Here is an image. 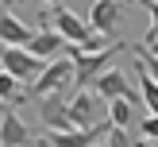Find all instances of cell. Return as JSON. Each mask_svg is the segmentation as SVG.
<instances>
[{
  "label": "cell",
  "instance_id": "6da1fadb",
  "mask_svg": "<svg viewBox=\"0 0 158 147\" xmlns=\"http://www.w3.org/2000/svg\"><path fill=\"white\" fill-rule=\"evenodd\" d=\"M77 85V66H73V58H54V62H46V70L39 74V81L31 85V97H50V93H69Z\"/></svg>",
  "mask_w": 158,
  "mask_h": 147
},
{
  "label": "cell",
  "instance_id": "7a4b0ae2",
  "mask_svg": "<svg viewBox=\"0 0 158 147\" xmlns=\"http://www.w3.org/2000/svg\"><path fill=\"white\" fill-rule=\"evenodd\" d=\"M120 50H123V46H120V43H112L108 50H93V54H85V50H77V46L69 43V58H73V66H77V89L93 85L100 74H104V70H112L108 62H112Z\"/></svg>",
  "mask_w": 158,
  "mask_h": 147
},
{
  "label": "cell",
  "instance_id": "3957f363",
  "mask_svg": "<svg viewBox=\"0 0 158 147\" xmlns=\"http://www.w3.org/2000/svg\"><path fill=\"white\" fill-rule=\"evenodd\" d=\"M100 116H108V105L100 101V93L77 89L69 97V120H73V128H100Z\"/></svg>",
  "mask_w": 158,
  "mask_h": 147
},
{
  "label": "cell",
  "instance_id": "277c9868",
  "mask_svg": "<svg viewBox=\"0 0 158 147\" xmlns=\"http://www.w3.org/2000/svg\"><path fill=\"white\" fill-rule=\"evenodd\" d=\"M0 66H4L12 77H19L23 85H35V81H39V74L46 70V62H43V58H35L27 46H8L4 58H0Z\"/></svg>",
  "mask_w": 158,
  "mask_h": 147
},
{
  "label": "cell",
  "instance_id": "5b68a950",
  "mask_svg": "<svg viewBox=\"0 0 158 147\" xmlns=\"http://www.w3.org/2000/svg\"><path fill=\"white\" fill-rule=\"evenodd\" d=\"M69 97L73 93H50V97H43L39 116H43L46 132H69L73 128V120H69Z\"/></svg>",
  "mask_w": 158,
  "mask_h": 147
},
{
  "label": "cell",
  "instance_id": "8992f818",
  "mask_svg": "<svg viewBox=\"0 0 158 147\" xmlns=\"http://www.w3.org/2000/svg\"><path fill=\"white\" fill-rule=\"evenodd\" d=\"M93 93H100V97H108V101H116V97H123V101H131V105H139L143 101V93H135L131 89V81L123 77V70H104V74L93 81Z\"/></svg>",
  "mask_w": 158,
  "mask_h": 147
},
{
  "label": "cell",
  "instance_id": "52a82bcc",
  "mask_svg": "<svg viewBox=\"0 0 158 147\" xmlns=\"http://www.w3.org/2000/svg\"><path fill=\"white\" fill-rule=\"evenodd\" d=\"M54 31H58L66 43H77V46H81L85 39H93V23H89V19H81L77 12H69L66 4L54 8Z\"/></svg>",
  "mask_w": 158,
  "mask_h": 147
},
{
  "label": "cell",
  "instance_id": "ba28073f",
  "mask_svg": "<svg viewBox=\"0 0 158 147\" xmlns=\"http://www.w3.org/2000/svg\"><path fill=\"white\" fill-rule=\"evenodd\" d=\"M112 124H100V128H69V132H46V143L50 147H97L100 136H108Z\"/></svg>",
  "mask_w": 158,
  "mask_h": 147
},
{
  "label": "cell",
  "instance_id": "9c48e42d",
  "mask_svg": "<svg viewBox=\"0 0 158 147\" xmlns=\"http://www.w3.org/2000/svg\"><path fill=\"white\" fill-rule=\"evenodd\" d=\"M120 12H123V0H93V8H89L93 31H100V35H116Z\"/></svg>",
  "mask_w": 158,
  "mask_h": 147
},
{
  "label": "cell",
  "instance_id": "30bf717a",
  "mask_svg": "<svg viewBox=\"0 0 158 147\" xmlns=\"http://www.w3.org/2000/svg\"><path fill=\"white\" fill-rule=\"evenodd\" d=\"M0 39H4V46H27L35 39V31L23 19H15L12 8H0Z\"/></svg>",
  "mask_w": 158,
  "mask_h": 147
},
{
  "label": "cell",
  "instance_id": "8fae6325",
  "mask_svg": "<svg viewBox=\"0 0 158 147\" xmlns=\"http://www.w3.org/2000/svg\"><path fill=\"white\" fill-rule=\"evenodd\" d=\"M31 128L19 120L15 112H4L0 116V147H31Z\"/></svg>",
  "mask_w": 158,
  "mask_h": 147
},
{
  "label": "cell",
  "instance_id": "7c38bea8",
  "mask_svg": "<svg viewBox=\"0 0 158 147\" xmlns=\"http://www.w3.org/2000/svg\"><path fill=\"white\" fill-rule=\"evenodd\" d=\"M66 46H69V43L58 35V31H35V39L27 43V50L35 54V58H43V62H54V58H62Z\"/></svg>",
  "mask_w": 158,
  "mask_h": 147
},
{
  "label": "cell",
  "instance_id": "4fadbf2b",
  "mask_svg": "<svg viewBox=\"0 0 158 147\" xmlns=\"http://www.w3.org/2000/svg\"><path fill=\"white\" fill-rule=\"evenodd\" d=\"M108 124H112V128H131V124H135V105L123 101V97L108 101Z\"/></svg>",
  "mask_w": 158,
  "mask_h": 147
},
{
  "label": "cell",
  "instance_id": "5bb4252c",
  "mask_svg": "<svg viewBox=\"0 0 158 147\" xmlns=\"http://www.w3.org/2000/svg\"><path fill=\"white\" fill-rule=\"evenodd\" d=\"M139 93H143V105L151 108V116H158V81L147 74V70L139 74Z\"/></svg>",
  "mask_w": 158,
  "mask_h": 147
},
{
  "label": "cell",
  "instance_id": "9a60e30c",
  "mask_svg": "<svg viewBox=\"0 0 158 147\" xmlns=\"http://www.w3.org/2000/svg\"><path fill=\"white\" fill-rule=\"evenodd\" d=\"M104 143H108V147H139L135 139H131V132H127V128H108Z\"/></svg>",
  "mask_w": 158,
  "mask_h": 147
},
{
  "label": "cell",
  "instance_id": "2e32d148",
  "mask_svg": "<svg viewBox=\"0 0 158 147\" xmlns=\"http://www.w3.org/2000/svg\"><path fill=\"white\" fill-rule=\"evenodd\" d=\"M131 50H135V58H139V66H143L147 74H151L154 81H158V58H154L151 50H147V46H131Z\"/></svg>",
  "mask_w": 158,
  "mask_h": 147
},
{
  "label": "cell",
  "instance_id": "e0dca14e",
  "mask_svg": "<svg viewBox=\"0 0 158 147\" xmlns=\"http://www.w3.org/2000/svg\"><path fill=\"white\" fill-rule=\"evenodd\" d=\"M143 8L151 12V27H147L143 43H154V39H158V0H151V4H143Z\"/></svg>",
  "mask_w": 158,
  "mask_h": 147
},
{
  "label": "cell",
  "instance_id": "ac0fdd59",
  "mask_svg": "<svg viewBox=\"0 0 158 147\" xmlns=\"http://www.w3.org/2000/svg\"><path fill=\"white\" fill-rule=\"evenodd\" d=\"M139 136H143V139H154V143H158V116H147V120L139 124Z\"/></svg>",
  "mask_w": 158,
  "mask_h": 147
},
{
  "label": "cell",
  "instance_id": "d6986e66",
  "mask_svg": "<svg viewBox=\"0 0 158 147\" xmlns=\"http://www.w3.org/2000/svg\"><path fill=\"white\" fill-rule=\"evenodd\" d=\"M139 46H147V50H151L154 58H158V39H154V43H139Z\"/></svg>",
  "mask_w": 158,
  "mask_h": 147
},
{
  "label": "cell",
  "instance_id": "ffe728a7",
  "mask_svg": "<svg viewBox=\"0 0 158 147\" xmlns=\"http://www.w3.org/2000/svg\"><path fill=\"white\" fill-rule=\"evenodd\" d=\"M4 112H8V97L0 93V116H4Z\"/></svg>",
  "mask_w": 158,
  "mask_h": 147
},
{
  "label": "cell",
  "instance_id": "44dd1931",
  "mask_svg": "<svg viewBox=\"0 0 158 147\" xmlns=\"http://www.w3.org/2000/svg\"><path fill=\"white\" fill-rule=\"evenodd\" d=\"M123 4H151V0H123Z\"/></svg>",
  "mask_w": 158,
  "mask_h": 147
},
{
  "label": "cell",
  "instance_id": "7402d4cb",
  "mask_svg": "<svg viewBox=\"0 0 158 147\" xmlns=\"http://www.w3.org/2000/svg\"><path fill=\"white\" fill-rule=\"evenodd\" d=\"M43 4H50V8H58V4H62V0H43Z\"/></svg>",
  "mask_w": 158,
  "mask_h": 147
},
{
  "label": "cell",
  "instance_id": "603a6c76",
  "mask_svg": "<svg viewBox=\"0 0 158 147\" xmlns=\"http://www.w3.org/2000/svg\"><path fill=\"white\" fill-rule=\"evenodd\" d=\"M4 50H8V46H4V39H0V58H4Z\"/></svg>",
  "mask_w": 158,
  "mask_h": 147
},
{
  "label": "cell",
  "instance_id": "cb8c5ba5",
  "mask_svg": "<svg viewBox=\"0 0 158 147\" xmlns=\"http://www.w3.org/2000/svg\"><path fill=\"white\" fill-rule=\"evenodd\" d=\"M97 147H108V143H97Z\"/></svg>",
  "mask_w": 158,
  "mask_h": 147
}]
</instances>
